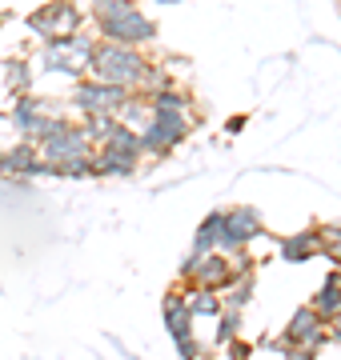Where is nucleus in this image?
Listing matches in <instances>:
<instances>
[{
  "label": "nucleus",
  "mask_w": 341,
  "mask_h": 360,
  "mask_svg": "<svg viewBox=\"0 0 341 360\" xmlns=\"http://www.w3.org/2000/svg\"><path fill=\"white\" fill-rule=\"evenodd\" d=\"M157 4H181V0H157Z\"/></svg>",
  "instance_id": "5701e85b"
},
{
  "label": "nucleus",
  "mask_w": 341,
  "mask_h": 360,
  "mask_svg": "<svg viewBox=\"0 0 341 360\" xmlns=\"http://www.w3.org/2000/svg\"><path fill=\"white\" fill-rule=\"evenodd\" d=\"M120 4H125V0H92V16H97V20H101V16L117 13Z\"/></svg>",
  "instance_id": "6ab92c4d"
},
{
  "label": "nucleus",
  "mask_w": 341,
  "mask_h": 360,
  "mask_svg": "<svg viewBox=\"0 0 341 360\" xmlns=\"http://www.w3.org/2000/svg\"><path fill=\"white\" fill-rule=\"evenodd\" d=\"M317 236H321V252L333 257V260H341V229H321Z\"/></svg>",
  "instance_id": "a211bd4d"
},
{
  "label": "nucleus",
  "mask_w": 341,
  "mask_h": 360,
  "mask_svg": "<svg viewBox=\"0 0 341 360\" xmlns=\"http://www.w3.org/2000/svg\"><path fill=\"white\" fill-rule=\"evenodd\" d=\"M326 336H329V340H337V345H341V309L333 312V316H329V324H326Z\"/></svg>",
  "instance_id": "412c9836"
},
{
  "label": "nucleus",
  "mask_w": 341,
  "mask_h": 360,
  "mask_svg": "<svg viewBox=\"0 0 341 360\" xmlns=\"http://www.w3.org/2000/svg\"><path fill=\"white\" fill-rule=\"evenodd\" d=\"M237 272H245L241 264H229V260L221 257V252H209V257H201L197 264H193V281H197V288H213V292H221L225 284L233 281Z\"/></svg>",
  "instance_id": "1a4fd4ad"
},
{
  "label": "nucleus",
  "mask_w": 341,
  "mask_h": 360,
  "mask_svg": "<svg viewBox=\"0 0 341 360\" xmlns=\"http://www.w3.org/2000/svg\"><path fill=\"white\" fill-rule=\"evenodd\" d=\"M285 340L289 345H305V348H317L321 340H326V328H321V316H317L309 304L305 309H297L293 316H289L285 324Z\"/></svg>",
  "instance_id": "9d476101"
},
{
  "label": "nucleus",
  "mask_w": 341,
  "mask_h": 360,
  "mask_svg": "<svg viewBox=\"0 0 341 360\" xmlns=\"http://www.w3.org/2000/svg\"><path fill=\"white\" fill-rule=\"evenodd\" d=\"M4 172L8 176H44L49 168L40 165V153L32 141H20L13 148H4Z\"/></svg>",
  "instance_id": "9b49d317"
},
{
  "label": "nucleus",
  "mask_w": 341,
  "mask_h": 360,
  "mask_svg": "<svg viewBox=\"0 0 341 360\" xmlns=\"http://www.w3.org/2000/svg\"><path fill=\"white\" fill-rule=\"evenodd\" d=\"M317 252H321V236H317L314 229L297 232V236H289V240H281V260H289V264H302V260L317 257Z\"/></svg>",
  "instance_id": "f8f14e48"
},
{
  "label": "nucleus",
  "mask_w": 341,
  "mask_h": 360,
  "mask_svg": "<svg viewBox=\"0 0 341 360\" xmlns=\"http://www.w3.org/2000/svg\"><path fill=\"white\" fill-rule=\"evenodd\" d=\"M185 309H189V316H221V292L193 288V292H185Z\"/></svg>",
  "instance_id": "2eb2a0df"
},
{
  "label": "nucleus",
  "mask_w": 341,
  "mask_h": 360,
  "mask_svg": "<svg viewBox=\"0 0 341 360\" xmlns=\"http://www.w3.org/2000/svg\"><path fill=\"white\" fill-rule=\"evenodd\" d=\"M193 116L189 112H169V108H153L149 124L141 129V153H169L189 136Z\"/></svg>",
  "instance_id": "423d86ee"
},
{
  "label": "nucleus",
  "mask_w": 341,
  "mask_h": 360,
  "mask_svg": "<svg viewBox=\"0 0 341 360\" xmlns=\"http://www.w3.org/2000/svg\"><path fill=\"white\" fill-rule=\"evenodd\" d=\"M92 44L97 40L80 28L73 37L65 40H49L44 52H40V65L49 68V72H65V77H85L89 72V60H92Z\"/></svg>",
  "instance_id": "20e7f679"
},
{
  "label": "nucleus",
  "mask_w": 341,
  "mask_h": 360,
  "mask_svg": "<svg viewBox=\"0 0 341 360\" xmlns=\"http://www.w3.org/2000/svg\"><path fill=\"white\" fill-rule=\"evenodd\" d=\"M337 276H341V269H337Z\"/></svg>",
  "instance_id": "b1692460"
},
{
  "label": "nucleus",
  "mask_w": 341,
  "mask_h": 360,
  "mask_svg": "<svg viewBox=\"0 0 341 360\" xmlns=\"http://www.w3.org/2000/svg\"><path fill=\"white\" fill-rule=\"evenodd\" d=\"M165 324H169L173 340L193 333V316H189V309H185V296H181V292L165 296Z\"/></svg>",
  "instance_id": "4468645a"
},
{
  "label": "nucleus",
  "mask_w": 341,
  "mask_h": 360,
  "mask_svg": "<svg viewBox=\"0 0 341 360\" xmlns=\"http://www.w3.org/2000/svg\"><path fill=\"white\" fill-rule=\"evenodd\" d=\"M309 309H314L317 316H321V321H329V316H333V312L341 309V276H337V269L329 272L326 284L317 288V296H314V304H309Z\"/></svg>",
  "instance_id": "ddd939ff"
},
{
  "label": "nucleus",
  "mask_w": 341,
  "mask_h": 360,
  "mask_svg": "<svg viewBox=\"0 0 341 360\" xmlns=\"http://www.w3.org/2000/svg\"><path fill=\"white\" fill-rule=\"evenodd\" d=\"M285 360H317V356H314V348H305V345H285Z\"/></svg>",
  "instance_id": "aec40b11"
},
{
  "label": "nucleus",
  "mask_w": 341,
  "mask_h": 360,
  "mask_svg": "<svg viewBox=\"0 0 341 360\" xmlns=\"http://www.w3.org/2000/svg\"><path fill=\"white\" fill-rule=\"evenodd\" d=\"M241 328V309H221V321H217V345H229Z\"/></svg>",
  "instance_id": "dca6fc26"
},
{
  "label": "nucleus",
  "mask_w": 341,
  "mask_h": 360,
  "mask_svg": "<svg viewBox=\"0 0 341 360\" xmlns=\"http://www.w3.org/2000/svg\"><path fill=\"white\" fill-rule=\"evenodd\" d=\"M253 236H261V212H257V208H229V212H225L221 252H229V248H245Z\"/></svg>",
  "instance_id": "6e6552de"
},
{
  "label": "nucleus",
  "mask_w": 341,
  "mask_h": 360,
  "mask_svg": "<svg viewBox=\"0 0 341 360\" xmlns=\"http://www.w3.org/2000/svg\"><path fill=\"white\" fill-rule=\"evenodd\" d=\"M0 172H4V144H0Z\"/></svg>",
  "instance_id": "4be33fe9"
},
{
  "label": "nucleus",
  "mask_w": 341,
  "mask_h": 360,
  "mask_svg": "<svg viewBox=\"0 0 341 360\" xmlns=\"http://www.w3.org/2000/svg\"><path fill=\"white\" fill-rule=\"evenodd\" d=\"M97 32H101V40H117V44H132V49L157 40V25H153L132 0H125L117 13L101 16V20H97Z\"/></svg>",
  "instance_id": "7ed1b4c3"
},
{
  "label": "nucleus",
  "mask_w": 341,
  "mask_h": 360,
  "mask_svg": "<svg viewBox=\"0 0 341 360\" xmlns=\"http://www.w3.org/2000/svg\"><path fill=\"white\" fill-rule=\"evenodd\" d=\"M25 20L44 44H49V40H65V37H73V32L85 28V16L77 13L73 0H49V4H40L37 13H28Z\"/></svg>",
  "instance_id": "39448f33"
},
{
  "label": "nucleus",
  "mask_w": 341,
  "mask_h": 360,
  "mask_svg": "<svg viewBox=\"0 0 341 360\" xmlns=\"http://www.w3.org/2000/svg\"><path fill=\"white\" fill-rule=\"evenodd\" d=\"M37 153H40V165H44V168L56 176V168H65L68 160L89 156V153H92V141H89V132L80 129V124H73V120H61V124H56V129L37 144Z\"/></svg>",
  "instance_id": "f03ea898"
},
{
  "label": "nucleus",
  "mask_w": 341,
  "mask_h": 360,
  "mask_svg": "<svg viewBox=\"0 0 341 360\" xmlns=\"http://www.w3.org/2000/svg\"><path fill=\"white\" fill-rule=\"evenodd\" d=\"M92 80L113 84V89L137 92V96H153L157 89H169V80L153 72V65L144 60L132 44H117V40H97L92 44V60H89Z\"/></svg>",
  "instance_id": "f257e3e1"
},
{
  "label": "nucleus",
  "mask_w": 341,
  "mask_h": 360,
  "mask_svg": "<svg viewBox=\"0 0 341 360\" xmlns=\"http://www.w3.org/2000/svg\"><path fill=\"white\" fill-rule=\"evenodd\" d=\"M28 84H32L28 60H8V89H13V92H28Z\"/></svg>",
  "instance_id": "f3484780"
},
{
  "label": "nucleus",
  "mask_w": 341,
  "mask_h": 360,
  "mask_svg": "<svg viewBox=\"0 0 341 360\" xmlns=\"http://www.w3.org/2000/svg\"><path fill=\"white\" fill-rule=\"evenodd\" d=\"M129 96H137V92L113 89V84H101V80H80L77 92H73L77 108H85V112H105V116H113Z\"/></svg>",
  "instance_id": "0eeeda50"
}]
</instances>
